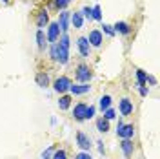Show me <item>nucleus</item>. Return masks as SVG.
Segmentation results:
<instances>
[{
    "label": "nucleus",
    "mask_w": 160,
    "mask_h": 159,
    "mask_svg": "<svg viewBox=\"0 0 160 159\" xmlns=\"http://www.w3.org/2000/svg\"><path fill=\"white\" fill-rule=\"evenodd\" d=\"M69 91L73 93V95H84V93H89V91H91V86H89V84H86V82H80V84H71Z\"/></svg>",
    "instance_id": "nucleus-9"
},
{
    "label": "nucleus",
    "mask_w": 160,
    "mask_h": 159,
    "mask_svg": "<svg viewBox=\"0 0 160 159\" xmlns=\"http://www.w3.org/2000/svg\"><path fill=\"white\" fill-rule=\"evenodd\" d=\"M86 39H88V42H89V46H93V48H100L102 42H104V35H102V31L93 30V31H89V37H86Z\"/></svg>",
    "instance_id": "nucleus-6"
},
{
    "label": "nucleus",
    "mask_w": 160,
    "mask_h": 159,
    "mask_svg": "<svg viewBox=\"0 0 160 159\" xmlns=\"http://www.w3.org/2000/svg\"><path fill=\"white\" fill-rule=\"evenodd\" d=\"M69 86H71L69 77H58V79L53 82V90H55L57 93H60V95H64V93L69 90Z\"/></svg>",
    "instance_id": "nucleus-3"
},
{
    "label": "nucleus",
    "mask_w": 160,
    "mask_h": 159,
    "mask_svg": "<svg viewBox=\"0 0 160 159\" xmlns=\"http://www.w3.org/2000/svg\"><path fill=\"white\" fill-rule=\"evenodd\" d=\"M117 135H118L120 139H133L135 126L133 124H124L122 121H118V124H117Z\"/></svg>",
    "instance_id": "nucleus-2"
},
{
    "label": "nucleus",
    "mask_w": 160,
    "mask_h": 159,
    "mask_svg": "<svg viewBox=\"0 0 160 159\" xmlns=\"http://www.w3.org/2000/svg\"><path fill=\"white\" fill-rule=\"evenodd\" d=\"M91 15H93V20H102V9H100V6H93L91 8Z\"/></svg>",
    "instance_id": "nucleus-23"
},
{
    "label": "nucleus",
    "mask_w": 160,
    "mask_h": 159,
    "mask_svg": "<svg viewBox=\"0 0 160 159\" xmlns=\"http://www.w3.org/2000/svg\"><path fill=\"white\" fill-rule=\"evenodd\" d=\"M4 2H8V0H4Z\"/></svg>",
    "instance_id": "nucleus-35"
},
{
    "label": "nucleus",
    "mask_w": 160,
    "mask_h": 159,
    "mask_svg": "<svg viewBox=\"0 0 160 159\" xmlns=\"http://www.w3.org/2000/svg\"><path fill=\"white\" fill-rule=\"evenodd\" d=\"M97 145H98V152H100V154H104V143H102V141H98Z\"/></svg>",
    "instance_id": "nucleus-34"
},
{
    "label": "nucleus",
    "mask_w": 160,
    "mask_h": 159,
    "mask_svg": "<svg viewBox=\"0 0 160 159\" xmlns=\"http://www.w3.org/2000/svg\"><path fill=\"white\" fill-rule=\"evenodd\" d=\"M60 39V28L57 22H49L48 24V42L55 44L57 40Z\"/></svg>",
    "instance_id": "nucleus-7"
},
{
    "label": "nucleus",
    "mask_w": 160,
    "mask_h": 159,
    "mask_svg": "<svg viewBox=\"0 0 160 159\" xmlns=\"http://www.w3.org/2000/svg\"><path fill=\"white\" fill-rule=\"evenodd\" d=\"M86 108H88V104H84V102H78L75 108H73V117L77 121H84V115H86Z\"/></svg>",
    "instance_id": "nucleus-14"
},
{
    "label": "nucleus",
    "mask_w": 160,
    "mask_h": 159,
    "mask_svg": "<svg viewBox=\"0 0 160 159\" xmlns=\"http://www.w3.org/2000/svg\"><path fill=\"white\" fill-rule=\"evenodd\" d=\"M69 22H71V13L66 11V9H62L58 13V22H57L62 33H68V30H69Z\"/></svg>",
    "instance_id": "nucleus-5"
},
{
    "label": "nucleus",
    "mask_w": 160,
    "mask_h": 159,
    "mask_svg": "<svg viewBox=\"0 0 160 159\" xmlns=\"http://www.w3.org/2000/svg\"><path fill=\"white\" fill-rule=\"evenodd\" d=\"M80 13H82V17H86V19L93 20V15H91V8H89V6H86V8H84V9L80 11Z\"/></svg>",
    "instance_id": "nucleus-29"
},
{
    "label": "nucleus",
    "mask_w": 160,
    "mask_h": 159,
    "mask_svg": "<svg viewBox=\"0 0 160 159\" xmlns=\"http://www.w3.org/2000/svg\"><path fill=\"white\" fill-rule=\"evenodd\" d=\"M115 115H117V113H115V110H113V108H108L106 112H104V119H106V121L115 119Z\"/></svg>",
    "instance_id": "nucleus-28"
},
{
    "label": "nucleus",
    "mask_w": 160,
    "mask_h": 159,
    "mask_svg": "<svg viewBox=\"0 0 160 159\" xmlns=\"http://www.w3.org/2000/svg\"><path fill=\"white\" fill-rule=\"evenodd\" d=\"M118 110L124 117H126V115H131V113H133V102H131L129 99H122L120 104H118Z\"/></svg>",
    "instance_id": "nucleus-11"
},
{
    "label": "nucleus",
    "mask_w": 160,
    "mask_h": 159,
    "mask_svg": "<svg viewBox=\"0 0 160 159\" xmlns=\"http://www.w3.org/2000/svg\"><path fill=\"white\" fill-rule=\"evenodd\" d=\"M95 112H97V108H95V106H88V108H86V115H84V121H88V119H93V117H95Z\"/></svg>",
    "instance_id": "nucleus-24"
},
{
    "label": "nucleus",
    "mask_w": 160,
    "mask_h": 159,
    "mask_svg": "<svg viewBox=\"0 0 160 159\" xmlns=\"http://www.w3.org/2000/svg\"><path fill=\"white\" fill-rule=\"evenodd\" d=\"M111 102H113V101H111V95H102L100 101H98L100 110H102V112H106L108 108H111Z\"/></svg>",
    "instance_id": "nucleus-19"
},
{
    "label": "nucleus",
    "mask_w": 160,
    "mask_h": 159,
    "mask_svg": "<svg viewBox=\"0 0 160 159\" xmlns=\"http://www.w3.org/2000/svg\"><path fill=\"white\" fill-rule=\"evenodd\" d=\"M113 31H115V33H120V35H129L131 26L128 22H117V24L113 26Z\"/></svg>",
    "instance_id": "nucleus-15"
},
{
    "label": "nucleus",
    "mask_w": 160,
    "mask_h": 159,
    "mask_svg": "<svg viewBox=\"0 0 160 159\" xmlns=\"http://www.w3.org/2000/svg\"><path fill=\"white\" fill-rule=\"evenodd\" d=\"M69 4H71V0H55V8H58L60 11L66 9V8H68Z\"/></svg>",
    "instance_id": "nucleus-26"
},
{
    "label": "nucleus",
    "mask_w": 160,
    "mask_h": 159,
    "mask_svg": "<svg viewBox=\"0 0 160 159\" xmlns=\"http://www.w3.org/2000/svg\"><path fill=\"white\" fill-rule=\"evenodd\" d=\"M146 77L148 73L144 70H137V86H146Z\"/></svg>",
    "instance_id": "nucleus-22"
},
{
    "label": "nucleus",
    "mask_w": 160,
    "mask_h": 159,
    "mask_svg": "<svg viewBox=\"0 0 160 159\" xmlns=\"http://www.w3.org/2000/svg\"><path fill=\"white\" fill-rule=\"evenodd\" d=\"M97 130H98V132H102V134H106V132L109 130V121H106L104 117L97 119Z\"/></svg>",
    "instance_id": "nucleus-20"
},
{
    "label": "nucleus",
    "mask_w": 160,
    "mask_h": 159,
    "mask_svg": "<svg viewBox=\"0 0 160 159\" xmlns=\"http://www.w3.org/2000/svg\"><path fill=\"white\" fill-rule=\"evenodd\" d=\"M102 28H104V33H106V35H109V37H113V35H115L113 26H109V24H102Z\"/></svg>",
    "instance_id": "nucleus-30"
},
{
    "label": "nucleus",
    "mask_w": 160,
    "mask_h": 159,
    "mask_svg": "<svg viewBox=\"0 0 160 159\" xmlns=\"http://www.w3.org/2000/svg\"><path fill=\"white\" fill-rule=\"evenodd\" d=\"M91 77H93V73H91L89 66H86V64H80L77 68V71H75V79L78 82H88Z\"/></svg>",
    "instance_id": "nucleus-4"
},
{
    "label": "nucleus",
    "mask_w": 160,
    "mask_h": 159,
    "mask_svg": "<svg viewBox=\"0 0 160 159\" xmlns=\"http://www.w3.org/2000/svg\"><path fill=\"white\" fill-rule=\"evenodd\" d=\"M48 24H49V15H48V9H40L38 11V17H37V26H38V30L46 28Z\"/></svg>",
    "instance_id": "nucleus-12"
},
{
    "label": "nucleus",
    "mask_w": 160,
    "mask_h": 159,
    "mask_svg": "<svg viewBox=\"0 0 160 159\" xmlns=\"http://www.w3.org/2000/svg\"><path fill=\"white\" fill-rule=\"evenodd\" d=\"M37 44H38V50H44L46 48V35H44L42 30L37 31Z\"/></svg>",
    "instance_id": "nucleus-21"
},
{
    "label": "nucleus",
    "mask_w": 160,
    "mask_h": 159,
    "mask_svg": "<svg viewBox=\"0 0 160 159\" xmlns=\"http://www.w3.org/2000/svg\"><path fill=\"white\" fill-rule=\"evenodd\" d=\"M138 91H140V95H142V97H146V95H148V91H149V90L146 88V86H138Z\"/></svg>",
    "instance_id": "nucleus-32"
},
{
    "label": "nucleus",
    "mask_w": 160,
    "mask_h": 159,
    "mask_svg": "<svg viewBox=\"0 0 160 159\" xmlns=\"http://www.w3.org/2000/svg\"><path fill=\"white\" fill-rule=\"evenodd\" d=\"M69 37L64 33L60 40H57L55 44H51V50H49V55L53 60H57L60 64H68L69 62Z\"/></svg>",
    "instance_id": "nucleus-1"
},
{
    "label": "nucleus",
    "mask_w": 160,
    "mask_h": 159,
    "mask_svg": "<svg viewBox=\"0 0 160 159\" xmlns=\"http://www.w3.org/2000/svg\"><path fill=\"white\" fill-rule=\"evenodd\" d=\"M51 159H68V154H66V150H55Z\"/></svg>",
    "instance_id": "nucleus-25"
},
{
    "label": "nucleus",
    "mask_w": 160,
    "mask_h": 159,
    "mask_svg": "<svg viewBox=\"0 0 160 159\" xmlns=\"http://www.w3.org/2000/svg\"><path fill=\"white\" fill-rule=\"evenodd\" d=\"M146 82H149V84H157V79H155L153 75H148V77H146Z\"/></svg>",
    "instance_id": "nucleus-33"
},
{
    "label": "nucleus",
    "mask_w": 160,
    "mask_h": 159,
    "mask_svg": "<svg viewBox=\"0 0 160 159\" xmlns=\"http://www.w3.org/2000/svg\"><path fill=\"white\" fill-rule=\"evenodd\" d=\"M120 150L126 157H131L133 156V141L131 139H122L120 141Z\"/></svg>",
    "instance_id": "nucleus-13"
},
{
    "label": "nucleus",
    "mask_w": 160,
    "mask_h": 159,
    "mask_svg": "<svg viewBox=\"0 0 160 159\" xmlns=\"http://www.w3.org/2000/svg\"><path fill=\"white\" fill-rule=\"evenodd\" d=\"M71 24H73V28H77V30H80V28L84 26V17H82L80 11H75V13L71 15Z\"/></svg>",
    "instance_id": "nucleus-16"
},
{
    "label": "nucleus",
    "mask_w": 160,
    "mask_h": 159,
    "mask_svg": "<svg viewBox=\"0 0 160 159\" xmlns=\"http://www.w3.org/2000/svg\"><path fill=\"white\" fill-rule=\"evenodd\" d=\"M37 84H38L40 88H48L49 86V75L46 71H40L38 75H37Z\"/></svg>",
    "instance_id": "nucleus-17"
},
{
    "label": "nucleus",
    "mask_w": 160,
    "mask_h": 159,
    "mask_svg": "<svg viewBox=\"0 0 160 159\" xmlns=\"http://www.w3.org/2000/svg\"><path fill=\"white\" fill-rule=\"evenodd\" d=\"M71 95H60V99H58V108L64 112V110H68L71 106Z\"/></svg>",
    "instance_id": "nucleus-18"
},
{
    "label": "nucleus",
    "mask_w": 160,
    "mask_h": 159,
    "mask_svg": "<svg viewBox=\"0 0 160 159\" xmlns=\"http://www.w3.org/2000/svg\"><path fill=\"white\" fill-rule=\"evenodd\" d=\"M75 159H91V156L88 154V152H80V154L75 156Z\"/></svg>",
    "instance_id": "nucleus-31"
},
{
    "label": "nucleus",
    "mask_w": 160,
    "mask_h": 159,
    "mask_svg": "<svg viewBox=\"0 0 160 159\" xmlns=\"http://www.w3.org/2000/svg\"><path fill=\"white\" fill-rule=\"evenodd\" d=\"M77 145H78V148L82 150V152H89L91 146H93V145H91V139L84 134V132H78V134H77Z\"/></svg>",
    "instance_id": "nucleus-8"
},
{
    "label": "nucleus",
    "mask_w": 160,
    "mask_h": 159,
    "mask_svg": "<svg viewBox=\"0 0 160 159\" xmlns=\"http://www.w3.org/2000/svg\"><path fill=\"white\" fill-rule=\"evenodd\" d=\"M53 152H55V146H49L48 150H44V152L40 154V159H51V156H53Z\"/></svg>",
    "instance_id": "nucleus-27"
},
{
    "label": "nucleus",
    "mask_w": 160,
    "mask_h": 159,
    "mask_svg": "<svg viewBox=\"0 0 160 159\" xmlns=\"http://www.w3.org/2000/svg\"><path fill=\"white\" fill-rule=\"evenodd\" d=\"M77 48H78L80 55L82 57H89V42H88V39L86 37H78V40H77Z\"/></svg>",
    "instance_id": "nucleus-10"
}]
</instances>
